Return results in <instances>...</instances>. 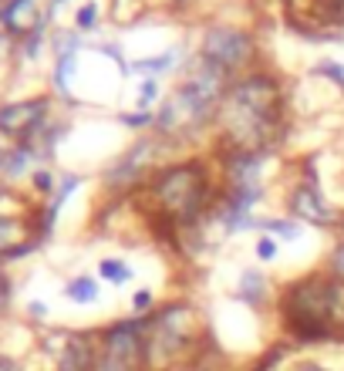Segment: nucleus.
<instances>
[{"mask_svg":"<svg viewBox=\"0 0 344 371\" xmlns=\"http://www.w3.org/2000/svg\"><path fill=\"white\" fill-rule=\"evenodd\" d=\"M281 324L294 341L344 338V284L331 274H311L281 294Z\"/></svg>","mask_w":344,"mask_h":371,"instance_id":"f257e3e1","label":"nucleus"},{"mask_svg":"<svg viewBox=\"0 0 344 371\" xmlns=\"http://www.w3.org/2000/svg\"><path fill=\"white\" fill-rule=\"evenodd\" d=\"M219 118L230 128L233 149L260 152V145L270 142V125L281 122V85L260 71L240 78L223 98Z\"/></svg>","mask_w":344,"mask_h":371,"instance_id":"f03ea898","label":"nucleus"},{"mask_svg":"<svg viewBox=\"0 0 344 371\" xmlns=\"http://www.w3.org/2000/svg\"><path fill=\"white\" fill-rule=\"evenodd\" d=\"M152 200L159 206V217L172 219L176 226H192L209 206V176L203 162L162 169V176L152 179Z\"/></svg>","mask_w":344,"mask_h":371,"instance_id":"7ed1b4c3","label":"nucleus"},{"mask_svg":"<svg viewBox=\"0 0 344 371\" xmlns=\"http://www.w3.org/2000/svg\"><path fill=\"white\" fill-rule=\"evenodd\" d=\"M145 331H149V314L102 327L92 371H152L145 351Z\"/></svg>","mask_w":344,"mask_h":371,"instance_id":"20e7f679","label":"nucleus"},{"mask_svg":"<svg viewBox=\"0 0 344 371\" xmlns=\"http://www.w3.org/2000/svg\"><path fill=\"white\" fill-rule=\"evenodd\" d=\"M257 58V44L247 31L240 28H209L203 37V61L216 64L219 71H236L247 68Z\"/></svg>","mask_w":344,"mask_h":371,"instance_id":"39448f33","label":"nucleus"},{"mask_svg":"<svg viewBox=\"0 0 344 371\" xmlns=\"http://www.w3.org/2000/svg\"><path fill=\"white\" fill-rule=\"evenodd\" d=\"M47 115V98H27L0 109V132L11 139H27Z\"/></svg>","mask_w":344,"mask_h":371,"instance_id":"423d86ee","label":"nucleus"},{"mask_svg":"<svg viewBox=\"0 0 344 371\" xmlns=\"http://www.w3.org/2000/svg\"><path fill=\"white\" fill-rule=\"evenodd\" d=\"M290 213L300 219H311V223H321V226H334L338 217L328 209V202L321 196V189L314 183H304L290 193Z\"/></svg>","mask_w":344,"mask_h":371,"instance_id":"0eeeda50","label":"nucleus"},{"mask_svg":"<svg viewBox=\"0 0 344 371\" xmlns=\"http://www.w3.org/2000/svg\"><path fill=\"white\" fill-rule=\"evenodd\" d=\"M4 28L17 37H27L41 28V11H37V0H11L4 11H0Z\"/></svg>","mask_w":344,"mask_h":371,"instance_id":"6e6552de","label":"nucleus"},{"mask_svg":"<svg viewBox=\"0 0 344 371\" xmlns=\"http://www.w3.org/2000/svg\"><path fill=\"white\" fill-rule=\"evenodd\" d=\"M236 297H240L247 308L260 310L266 300V277L260 270H243V274H240V284H236Z\"/></svg>","mask_w":344,"mask_h":371,"instance_id":"1a4fd4ad","label":"nucleus"},{"mask_svg":"<svg viewBox=\"0 0 344 371\" xmlns=\"http://www.w3.org/2000/svg\"><path fill=\"white\" fill-rule=\"evenodd\" d=\"M98 277L109 280L111 287H125L128 280L135 277V270L128 267L125 260H115V257H105V260L98 263Z\"/></svg>","mask_w":344,"mask_h":371,"instance_id":"9d476101","label":"nucleus"},{"mask_svg":"<svg viewBox=\"0 0 344 371\" xmlns=\"http://www.w3.org/2000/svg\"><path fill=\"white\" fill-rule=\"evenodd\" d=\"M64 297H68V300H75V304H94V300H98V280H92V277L68 280Z\"/></svg>","mask_w":344,"mask_h":371,"instance_id":"9b49d317","label":"nucleus"},{"mask_svg":"<svg viewBox=\"0 0 344 371\" xmlns=\"http://www.w3.org/2000/svg\"><path fill=\"white\" fill-rule=\"evenodd\" d=\"M314 14L321 24H344V0H314Z\"/></svg>","mask_w":344,"mask_h":371,"instance_id":"f8f14e48","label":"nucleus"},{"mask_svg":"<svg viewBox=\"0 0 344 371\" xmlns=\"http://www.w3.org/2000/svg\"><path fill=\"white\" fill-rule=\"evenodd\" d=\"M260 226H264L266 233L283 236V240H297V236H300V226H297V223H290V219H264Z\"/></svg>","mask_w":344,"mask_h":371,"instance_id":"ddd939ff","label":"nucleus"},{"mask_svg":"<svg viewBox=\"0 0 344 371\" xmlns=\"http://www.w3.org/2000/svg\"><path fill=\"white\" fill-rule=\"evenodd\" d=\"M152 304H156V294H152L149 287H142V291L132 294V314H135V317H145V314L152 310Z\"/></svg>","mask_w":344,"mask_h":371,"instance_id":"4468645a","label":"nucleus"},{"mask_svg":"<svg viewBox=\"0 0 344 371\" xmlns=\"http://www.w3.org/2000/svg\"><path fill=\"white\" fill-rule=\"evenodd\" d=\"M94 24H98V4H85L78 14H75V28L88 31V28H94Z\"/></svg>","mask_w":344,"mask_h":371,"instance_id":"2eb2a0df","label":"nucleus"},{"mask_svg":"<svg viewBox=\"0 0 344 371\" xmlns=\"http://www.w3.org/2000/svg\"><path fill=\"white\" fill-rule=\"evenodd\" d=\"M328 274H331L334 280H341V284H344V243H338V247H334V253H331Z\"/></svg>","mask_w":344,"mask_h":371,"instance_id":"dca6fc26","label":"nucleus"},{"mask_svg":"<svg viewBox=\"0 0 344 371\" xmlns=\"http://www.w3.org/2000/svg\"><path fill=\"white\" fill-rule=\"evenodd\" d=\"M169 61H172V54H162V58H152V61H139V64H132L135 71H145V75H162L166 68H169Z\"/></svg>","mask_w":344,"mask_h":371,"instance_id":"f3484780","label":"nucleus"},{"mask_svg":"<svg viewBox=\"0 0 344 371\" xmlns=\"http://www.w3.org/2000/svg\"><path fill=\"white\" fill-rule=\"evenodd\" d=\"M257 257L264 263L277 260V240H274V236H260V240H257Z\"/></svg>","mask_w":344,"mask_h":371,"instance_id":"a211bd4d","label":"nucleus"},{"mask_svg":"<svg viewBox=\"0 0 344 371\" xmlns=\"http://www.w3.org/2000/svg\"><path fill=\"white\" fill-rule=\"evenodd\" d=\"M317 75H328L334 78L338 85L344 88V68H338V61H321V68H317Z\"/></svg>","mask_w":344,"mask_h":371,"instance_id":"6ab92c4d","label":"nucleus"},{"mask_svg":"<svg viewBox=\"0 0 344 371\" xmlns=\"http://www.w3.org/2000/svg\"><path fill=\"white\" fill-rule=\"evenodd\" d=\"M122 122L132 125V128H145V125H156V115H149V111H135V115H125Z\"/></svg>","mask_w":344,"mask_h":371,"instance_id":"aec40b11","label":"nucleus"},{"mask_svg":"<svg viewBox=\"0 0 344 371\" xmlns=\"http://www.w3.org/2000/svg\"><path fill=\"white\" fill-rule=\"evenodd\" d=\"M156 98H159V81H156V78H149V81H145V88H142V95H139V105H152Z\"/></svg>","mask_w":344,"mask_h":371,"instance_id":"412c9836","label":"nucleus"},{"mask_svg":"<svg viewBox=\"0 0 344 371\" xmlns=\"http://www.w3.org/2000/svg\"><path fill=\"white\" fill-rule=\"evenodd\" d=\"M34 186H37V189H41V193H47V189H51V186H54V179H51V172H34Z\"/></svg>","mask_w":344,"mask_h":371,"instance_id":"4be33fe9","label":"nucleus"},{"mask_svg":"<svg viewBox=\"0 0 344 371\" xmlns=\"http://www.w3.org/2000/svg\"><path fill=\"white\" fill-rule=\"evenodd\" d=\"M294 371H331V368L317 365V361H297V365H294Z\"/></svg>","mask_w":344,"mask_h":371,"instance_id":"5701e85b","label":"nucleus"},{"mask_svg":"<svg viewBox=\"0 0 344 371\" xmlns=\"http://www.w3.org/2000/svg\"><path fill=\"white\" fill-rule=\"evenodd\" d=\"M0 371H20V365H17L14 358H7V355H0Z\"/></svg>","mask_w":344,"mask_h":371,"instance_id":"b1692460","label":"nucleus"},{"mask_svg":"<svg viewBox=\"0 0 344 371\" xmlns=\"http://www.w3.org/2000/svg\"><path fill=\"white\" fill-rule=\"evenodd\" d=\"M7 294H11V287H7V280H4V274H0V308H4Z\"/></svg>","mask_w":344,"mask_h":371,"instance_id":"393cba45","label":"nucleus"},{"mask_svg":"<svg viewBox=\"0 0 344 371\" xmlns=\"http://www.w3.org/2000/svg\"><path fill=\"white\" fill-rule=\"evenodd\" d=\"M31 314H34V317H44V304H41V300H34V304H31Z\"/></svg>","mask_w":344,"mask_h":371,"instance_id":"a878e982","label":"nucleus"}]
</instances>
